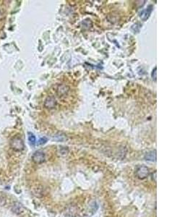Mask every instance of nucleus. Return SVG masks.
Wrapping results in <instances>:
<instances>
[{
  "instance_id": "nucleus-1",
  "label": "nucleus",
  "mask_w": 193,
  "mask_h": 217,
  "mask_svg": "<svg viewBox=\"0 0 193 217\" xmlns=\"http://www.w3.org/2000/svg\"><path fill=\"white\" fill-rule=\"evenodd\" d=\"M10 146L15 151H21L25 148L23 140L19 137H15L11 140Z\"/></svg>"
},
{
  "instance_id": "nucleus-2",
  "label": "nucleus",
  "mask_w": 193,
  "mask_h": 217,
  "mask_svg": "<svg viewBox=\"0 0 193 217\" xmlns=\"http://www.w3.org/2000/svg\"><path fill=\"white\" fill-rule=\"evenodd\" d=\"M150 175L149 169L145 166H140L136 169L135 175L140 179H145Z\"/></svg>"
},
{
  "instance_id": "nucleus-3",
  "label": "nucleus",
  "mask_w": 193,
  "mask_h": 217,
  "mask_svg": "<svg viewBox=\"0 0 193 217\" xmlns=\"http://www.w3.org/2000/svg\"><path fill=\"white\" fill-rule=\"evenodd\" d=\"M45 159H46V156H45L44 153L42 151H40V150L35 152L32 156L33 161L37 164H42L43 162L45 161Z\"/></svg>"
},
{
  "instance_id": "nucleus-4",
  "label": "nucleus",
  "mask_w": 193,
  "mask_h": 217,
  "mask_svg": "<svg viewBox=\"0 0 193 217\" xmlns=\"http://www.w3.org/2000/svg\"><path fill=\"white\" fill-rule=\"evenodd\" d=\"M70 91V87L65 84H60L56 89V93L60 97L65 96Z\"/></svg>"
},
{
  "instance_id": "nucleus-5",
  "label": "nucleus",
  "mask_w": 193,
  "mask_h": 217,
  "mask_svg": "<svg viewBox=\"0 0 193 217\" xmlns=\"http://www.w3.org/2000/svg\"><path fill=\"white\" fill-rule=\"evenodd\" d=\"M56 99L52 96H49L44 101V107L49 109H52L56 106Z\"/></svg>"
},
{
  "instance_id": "nucleus-6",
  "label": "nucleus",
  "mask_w": 193,
  "mask_h": 217,
  "mask_svg": "<svg viewBox=\"0 0 193 217\" xmlns=\"http://www.w3.org/2000/svg\"><path fill=\"white\" fill-rule=\"evenodd\" d=\"M153 11V6H149L148 7H147V9H145V10H143L142 13H140V17H141V19L143 20H146L148 18L150 15L151 14V13H152Z\"/></svg>"
},
{
  "instance_id": "nucleus-7",
  "label": "nucleus",
  "mask_w": 193,
  "mask_h": 217,
  "mask_svg": "<svg viewBox=\"0 0 193 217\" xmlns=\"http://www.w3.org/2000/svg\"><path fill=\"white\" fill-rule=\"evenodd\" d=\"M145 159L150 161H156V151L155 150H152V151L147 152L145 155Z\"/></svg>"
},
{
  "instance_id": "nucleus-8",
  "label": "nucleus",
  "mask_w": 193,
  "mask_h": 217,
  "mask_svg": "<svg viewBox=\"0 0 193 217\" xmlns=\"http://www.w3.org/2000/svg\"><path fill=\"white\" fill-rule=\"evenodd\" d=\"M23 209L24 208H23L22 204H20V203L17 202L14 203L13 207H12V210H13V212L17 214H20V213H22L23 212Z\"/></svg>"
},
{
  "instance_id": "nucleus-9",
  "label": "nucleus",
  "mask_w": 193,
  "mask_h": 217,
  "mask_svg": "<svg viewBox=\"0 0 193 217\" xmlns=\"http://www.w3.org/2000/svg\"><path fill=\"white\" fill-rule=\"evenodd\" d=\"M28 140L31 145H35V142H36V139H35V136L33 133H31V132H29L28 133Z\"/></svg>"
},
{
  "instance_id": "nucleus-10",
  "label": "nucleus",
  "mask_w": 193,
  "mask_h": 217,
  "mask_svg": "<svg viewBox=\"0 0 193 217\" xmlns=\"http://www.w3.org/2000/svg\"><path fill=\"white\" fill-rule=\"evenodd\" d=\"M157 68L156 67H155L154 69H153V70L152 71V78H153V80H154L155 81H156V74H157Z\"/></svg>"
},
{
  "instance_id": "nucleus-11",
  "label": "nucleus",
  "mask_w": 193,
  "mask_h": 217,
  "mask_svg": "<svg viewBox=\"0 0 193 217\" xmlns=\"http://www.w3.org/2000/svg\"><path fill=\"white\" fill-rule=\"evenodd\" d=\"M46 141H47V138H41L40 140H39L38 144H39V145L44 144V143H46Z\"/></svg>"
},
{
  "instance_id": "nucleus-12",
  "label": "nucleus",
  "mask_w": 193,
  "mask_h": 217,
  "mask_svg": "<svg viewBox=\"0 0 193 217\" xmlns=\"http://www.w3.org/2000/svg\"><path fill=\"white\" fill-rule=\"evenodd\" d=\"M1 15H2V13H1V11H0V17H1Z\"/></svg>"
}]
</instances>
